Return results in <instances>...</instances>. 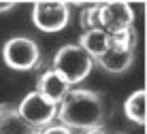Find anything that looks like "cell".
<instances>
[{
	"label": "cell",
	"instance_id": "1",
	"mask_svg": "<svg viewBox=\"0 0 147 134\" xmlns=\"http://www.w3.org/2000/svg\"><path fill=\"white\" fill-rule=\"evenodd\" d=\"M60 121L66 128L88 130L94 126H102L105 119V104L102 96L98 92L90 90H68V94L58 102V115Z\"/></svg>",
	"mask_w": 147,
	"mask_h": 134
},
{
	"label": "cell",
	"instance_id": "2",
	"mask_svg": "<svg viewBox=\"0 0 147 134\" xmlns=\"http://www.w3.org/2000/svg\"><path fill=\"white\" fill-rule=\"evenodd\" d=\"M94 68V58L81 45H64L53 55V70L68 85H79Z\"/></svg>",
	"mask_w": 147,
	"mask_h": 134
},
{
	"label": "cell",
	"instance_id": "3",
	"mask_svg": "<svg viewBox=\"0 0 147 134\" xmlns=\"http://www.w3.org/2000/svg\"><path fill=\"white\" fill-rule=\"evenodd\" d=\"M136 43H139V36H136V28L134 26L128 28V30H124V32L111 34L109 49L105 51L100 58H96V62H98L107 73H113V75L126 73V70L132 66V62H134Z\"/></svg>",
	"mask_w": 147,
	"mask_h": 134
},
{
	"label": "cell",
	"instance_id": "4",
	"mask_svg": "<svg viewBox=\"0 0 147 134\" xmlns=\"http://www.w3.org/2000/svg\"><path fill=\"white\" fill-rule=\"evenodd\" d=\"M2 60L11 70H32L40 62V49L28 36H13L2 45Z\"/></svg>",
	"mask_w": 147,
	"mask_h": 134
},
{
	"label": "cell",
	"instance_id": "5",
	"mask_svg": "<svg viewBox=\"0 0 147 134\" xmlns=\"http://www.w3.org/2000/svg\"><path fill=\"white\" fill-rule=\"evenodd\" d=\"M17 111L28 123H32L34 128L43 130L45 126H49L55 119V115H58V102H53L51 98H47L45 94H40L38 90H34L30 94H26V98L19 102Z\"/></svg>",
	"mask_w": 147,
	"mask_h": 134
},
{
	"label": "cell",
	"instance_id": "6",
	"mask_svg": "<svg viewBox=\"0 0 147 134\" xmlns=\"http://www.w3.org/2000/svg\"><path fill=\"white\" fill-rule=\"evenodd\" d=\"M70 9L66 2H34L32 7V22L40 32H60L68 26Z\"/></svg>",
	"mask_w": 147,
	"mask_h": 134
},
{
	"label": "cell",
	"instance_id": "7",
	"mask_svg": "<svg viewBox=\"0 0 147 134\" xmlns=\"http://www.w3.org/2000/svg\"><path fill=\"white\" fill-rule=\"evenodd\" d=\"M134 26V11L128 2H105L98 4V28L109 34H117Z\"/></svg>",
	"mask_w": 147,
	"mask_h": 134
},
{
	"label": "cell",
	"instance_id": "8",
	"mask_svg": "<svg viewBox=\"0 0 147 134\" xmlns=\"http://www.w3.org/2000/svg\"><path fill=\"white\" fill-rule=\"evenodd\" d=\"M0 134H40V128L28 123L11 104H0Z\"/></svg>",
	"mask_w": 147,
	"mask_h": 134
},
{
	"label": "cell",
	"instance_id": "9",
	"mask_svg": "<svg viewBox=\"0 0 147 134\" xmlns=\"http://www.w3.org/2000/svg\"><path fill=\"white\" fill-rule=\"evenodd\" d=\"M36 90L40 92V94H45L47 98H51L53 102H60L64 96L68 94L70 85L66 83V81L62 79L55 70H47V73H43L38 77V83H36Z\"/></svg>",
	"mask_w": 147,
	"mask_h": 134
},
{
	"label": "cell",
	"instance_id": "10",
	"mask_svg": "<svg viewBox=\"0 0 147 134\" xmlns=\"http://www.w3.org/2000/svg\"><path fill=\"white\" fill-rule=\"evenodd\" d=\"M79 45L96 60V58H100V55L109 49V45H111V34L105 32L102 28H98V26H96V28L83 30Z\"/></svg>",
	"mask_w": 147,
	"mask_h": 134
},
{
	"label": "cell",
	"instance_id": "11",
	"mask_svg": "<svg viewBox=\"0 0 147 134\" xmlns=\"http://www.w3.org/2000/svg\"><path fill=\"white\" fill-rule=\"evenodd\" d=\"M124 113L136 126H145V121H147V94H145V90H136L126 98Z\"/></svg>",
	"mask_w": 147,
	"mask_h": 134
},
{
	"label": "cell",
	"instance_id": "12",
	"mask_svg": "<svg viewBox=\"0 0 147 134\" xmlns=\"http://www.w3.org/2000/svg\"><path fill=\"white\" fill-rule=\"evenodd\" d=\"M81 28L83 30H90V28H96L98 26V4H90L81 11V19H79Z\"/></svg>",
	"mask_w": 147,
	"mask_h": 134
},
{
	"label": "cell",
	"instance_id": "13",
	"mask_svg": "<svg viewBox=\"0 0 147 134\" xmlns=\"http://www.w3.org/2000/svg\"><path fill=\"white\" fill-rule=\"evenodd\" d=\"M40 134H70V128H66L64 123H60V126H45L43 130H40Z\"/></svg>",
	"mask_w": 147,
	"mask_h": 134
},
{
	"label": "cell",
	"instance_id": "14",
	"mask_svg": "<svg viewBox=\"0 0 147 134\" xmlns=\"http://www.w3.org/2000/svg\"><path fill=\"white\" fill-rule=\"evenodd\" d=\"M15 0H0V13H7V11H11V9H15Z\"/></svg>",
	"mask_w": 147,
	"mask_h": 134
},
{
	"label": "cell",
	"instance_id": "15",
	"mask_svg": "<svg viewBox=\"0 0 147 134\" xmlns=\"http://www.w3.org/2000/svg\"><path fill=\"white\" fill-rule=\"evenodd\" d=\"M85 134H107V132L102 130V126H94V128H88Z\"/></svg>",
	"mask_w": 147,
	"mask_h": 134
}]
</instances>
